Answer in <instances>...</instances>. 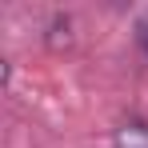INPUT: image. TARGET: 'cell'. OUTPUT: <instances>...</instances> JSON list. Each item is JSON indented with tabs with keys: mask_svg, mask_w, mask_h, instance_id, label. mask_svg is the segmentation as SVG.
Here are the masks:
<instances>
[{
	"mask_svg": "<svg viewBox=\"0 0 148 148\" xmlns=\"http://www.w3.org/2000/svg\"><path fill=\"white\" fill-rule=\"evenodd\" d=\"M116 148H148V124L144 120H128L116 128Z\"/></svg>",
	"mask_w": 148,
	"mask_h": 148,
	"instance_id": "1",
	"label": "cell"
},
{
	"mask_svg": "<svg viewBox=\"0 0 148 148\" xmlns=\"http://www.w3.org/2000/svg\"><path fill=\"white\" fill-rule=\"evenodd\" d=\"M140 40H144V52H148V20L140 24Z\"/></svg>",
	"mask_w": 148,
	"mask_h": 148,
	"instance_id": "2",
	"label": "cell"
}]
</instances>
